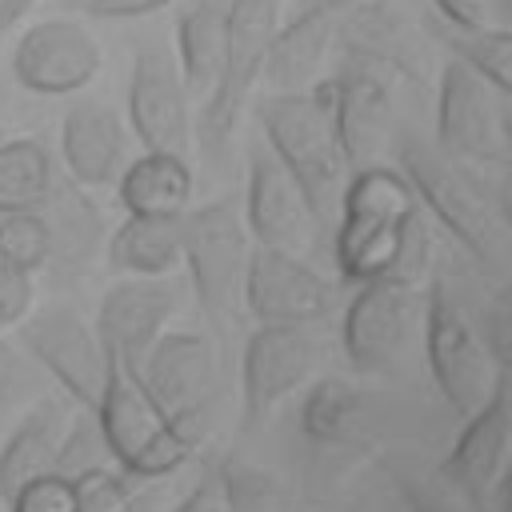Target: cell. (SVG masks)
<instances>
[{
	"mask_svg": "<svg viewBox=\"0 0 512 512\" xmlns=\"http://www.w3.org/2000/svg\"><path fill=\"white\" fill-rule=\"evenodd\" d=\"M396 172L408 180L416 204L452 236V244L480 268V272H504L508 260V208L504 188L484 184L480 176L452 164L428 136L420 132H396L392 140Z\"/></svg>",
	"mask_w": 512,
	"mask_h": 512,
	"instance_id": "1",
	"label": "cell"
},
{
	"mask_svg": "<svg viewBox=\"0 0 512 512\" xmlns=\"http://www.w3.org/2000/svg\"><path fill=\"white\" fill-rule=\"evenodd\" d=\"M336 216V268L348 284H368L396 272L420 204L396 168L372 164L348 176Z\"/></svg>",
	"mask_w": 512,
	"mask_h": 512,
	"instance_id": "2",
	"label": "cell"
},
{
	"mask_svg": "<svg viewBox=\"0 0 512 512\" xmlns=\"http://www.w3.org/2000/svg\"><path fill=\"white\" fill-rule=\"evenodd\" d=\"M260 120V144L272 152V160L292 176L300 188L308 212L320 220L336 216L340 192L348 184V164L340 156L328 108L312 88L304 92H268L256 100Z\"/></svg>",
	"mask_w": 512,
	"mask_h": 512,
	"instance_id": "3",
	"label": "cell"
},
{
	"mask_svg": "<svg viewBox=\"0 0 512 512\" xmlns=\"http://www.w3.org/2000/svg\"><path fill=\"white\" fill-rule=\"evenodd\" d=\"M248 232L240 220V200L220 196L208 204H196L180 216V264H188L192 296L212 328L216 340L228 344V336L240 324V288H244V264H248Z\"/></svg>",
	"mask_w": 512,
	"mask_h": 512,
	"instance_id": "4",
	"label": "cell"
},
{
	"mask_svg": "<svg viewBox=\"0 0 512 512\" xmlns=\"http://www.w3.org/2000/svg\"><path fill=\"white\" fill-rule=\"evenodd\" d=\"M420 340H424V364L432 372V384L460 420L480 412L488 404V396L496 392V384L508 376L492 360V352H488L480 328L472 324L468 308L460 304L448 272H436L424 292Z\"/></svg>",
	"mask_w": 512,
	"mask_h": 512,
	"instance_id": "5",
	"label": "cell"
},
{
	"mask_svg": "<svg viewBox=\"0 0 512 512\" xmlns=\"http://www.w3.org/2000/svg\"><path fill=\"white\" fill-rule=\"evenodd\" d=\"M508 128H512L508 96L496 92L472 68L444 60V68L436 76V136H432V144L464 172L480 176L492 188H504V172H508V156H512Z\"/></svg>",
	"mask_w": 512,
	"mask_h": 512,
	"instance_id": "6",
	"label": "cell"
},
{
	"mask_svg": "<svg viewBox=\"0 0 512 512\" xmlns=\"http://www.w3.org/2000/svg\"><path fill=\"white\" fill-rule=\"evenodd\" d=\"M280 24V0H232L228 8V40L220 56V72L204 96V108L192 124L200 156L220 168L232 148V132L252 100V88L264 68L268 40Z\"/></svg>",
	"mask_w": 512,
	"mask_h": 512,
	"instance_id": "7",
	"label": "cell"
},
{
	"mask_svg": "<svg viewBox=\"0 0 512 512\" xmlns=\"http://www.w3.org/2000/svg\"><path fill=\"white\" fill-rule=\"evenodd\" d=\"M328 56L336 68L376 72L392 88L408 84L424 92L432 80V40L400 0H352L340 8Z\"/></svg>",
	"mask_w": 512,
	"mask_h": 512,
	"instance_id": "8",
	"label": "cell"
},
{
	"mask_svg": "<svg viewBox=\"0 0 512 512\" xmlns=\"http://www.w3.org/2000/svg\"><path fill=\"white\" fill-rule=\"evenodd\" d=\"M424 296L412 280L400 276H376L368 284H356V296L344 308L340 320V344L348 364L360 376H392L420 328Z\"/></svg>",
	"mask_w": 512,
	"mask_h": 512,
	"instance_id": "9",
	"label": "cell"
},
{
	"mask_svg": "<svg viewBox=\"0 0 512 512\" xmlns=\"http://www.w3.org/2000/svg\"><path fill=\"white\" fill-rule=\"evenodd\" d=\"M20 340H24L28 360L44 368L84 412L96 408L104 372H108V352L92 320H84L72 304L52 300V304L32 308L20 320Z\"/></svg>",
	"mask_w": 512,
	"mask_h": 512,
	"instance_id": "10",
	"label": "cell"
},
{
	"mask_svg": "<svg viewBox=\"0 0 512 512\" xmlns=\"http://www.w3.org/2000/svg\"><path fill=\"white\" fill-rule=\"evenodd\" d=\"M324 356L316 328H256L240 352V428L260 432L272 412L312 380Z\"/></svg>",
	"mask_w": 512,
	"mask_h": 512,
	"instance_id": "11",
	"label": "cell"
},
{
	"mask_svg": "<svg viewBox=\"0 0 512 512\" xmlns=\"http://www.w3.org/2000/svg\"><path fill=\"white\" fill-rule=\"evenodd\" d=\"M240 308L256 320V328H316L336 308V284L304 256L252 248Z\"/></svg>",
	"mask_w": 512,
	"mask_h": 512,
	"instance_id": "12",
	"label": "cell"
},
{
	"mask_svg": "<svg viewBox=\"0 0 512 512\" xmlns=\"http://www.w3.org/2000/svg\"><path fill=\"white\" fill-rule=\"evenodd\" d=\"M128 128L144 152L184 156L192 148V112L176 72V60L164 44L140 40L128 72Z\"/></svg>",
	"mask_w": 512,
	"mask_h": 512,
	"instance_id": "13",
	"label": "cell"
},
{
	"mask_svg": "<svg viewBox=\"0 0 512 512\" xmlns=\"http://www.w3.org/2000/svg\"><path fill=\"white\" fill-rule=\"evenodd\" d=\"M312 92L328 108L348 176L384 164V148L392 144V84L364 68H332Z\"/></svg>",
	"mask_w": 512,
	"mask_h": 512,
	"instance_id": "14",
	"label": "cell"
},
{
	"mask_svg": "<svg viewBox=\"0 0 512 512\" xmlns=\"http://www.w3.org/2000/svg\"><path fill=\"white\" fill-rule=\"evenodd\" d=\"M512 448V412H508V376L496 384L488 404L472 412L440 464V480L468 512H488L492 496L504 492V468Z\"/></svg>",
	"mask_w": 512,
	"mask_h": 512,
	"instance_id": "15",
	"label": "cell"
},
{
	"mask_svg": "<svg viewBox=\"0 0 512 512\" xmlns=\"http://www.w3.org/2000/svg\"><path fill=\"white\" fill-rule=\"evenodd\" d=\"M100 40L76 20H40L12 44V76L36 96L84 92L100 72Z\"/></svg>",
	"mask_w": 512,
	"mask_h": 512,
	"instance_id": "16",
	"label": "cell"
},
{
	"mask_svg": "<svg viewBox=\"0 0 512 512\" xmlns=\"http://www.w3.org/2000/svg\"><path fill=\"white\" fill-rule=\"evenodd\" d=\"M240 220H244L248 240L268 252L304 256V248L312 240L316 216L308 212L300 188L272 160V152L264 144H252V152H248V188L240 200Z\"/></svg>",
	"mask_w": 512,
	"mask_h": 512,
	"instance_id": "17",
	"label": "cell"
},
{
	"mask_svg": "<svg viewBox=\"0 0 512 512\" xmlns=\"http://www.w3.org/2000/svg\"><path fill=\"white\" fill-rule=\"evenodd\" d=\"M176 312V288L168 280H116L96 308V336L108 356L128 372H140L148 348L168 332Z\"/></svg>",
	"mask_w": 512,
	"mask_h": 512,
	"instance_id": "18",
	"label": "cell"
},
{
	"mask_svg": "<svg viewBox=\"0 0 512 512\" xmlns=\"http://www.w3.org/2000/svg\"><path fill=\"white\" fill-rule=\"evenodd\" d=\"M72 416L56 396H36L8 428L0 444V504L8 508L28 484L60 476V456Z\"/></svg>",
	"mask_w": 512,
	"mask_h": 512,
	"instance_id": "19",
	"label": "cell"
},
{
	"mask_svg": "<svg viewBox=\"0 0 512 512\" xmlns=\"http://www.w3.org/2000/svg\"><path fill=\"white\" fill-rule=\"evenodd\" d=\"M140 384L160 408V416L184 412L192 404L212 400L216 384V344L204 332H164L144 364H140Z\"/></svg>",
	"mask_w": 512,
	"mask_h": 512,
	"instance_id": "20",
	"label": "cell"
},
{
	"mask_svg": "<svg viewBox=\"0 0 512 512\" xmlns=\"http://www.w3.org/2000/svg\"><path fill=\"white\" fill-rule=\"evenodd\" d=\"M60 160L64 176L88 192L116 184L128 164L124 120L100 100H76L60 120Z\"/></svg>",
	"mask_w": 512,
	"mask_h": 512,
	"instance_id": "21",
	"label": "cell"
},
{
	"mask_svg": "<svg viewBox=\"0 0 512 512\" xmlns=\"http://www.w3.org/2000/svg\"><path fill=\"white\" fill-rule=\"evenodd\" d=\"M92 420L100 428L104 452L116 460L120 472H128V464L148 448V440L164 424V416L152 404V396L144 392L140 376L128 372L116 356H108V372H104V388L92 408Z\"/></svg>",
	"mask_w": 512,
	"mask_h": 512,
	"instance_id": "22",
	"label": "cell"
},
{
	"mask_svg": "<svg viewBox=\"0 0 512 512\" xmlns=\"http://www.w3.org/2000/svg\"><path fill=\"white\" fill-rule=\"evenodd\" d=\"M340 8H296L284 24H276L260 80L272 92H304L320 76V64L332 52V32H336Z\"/></svg>",
	"mask_w": 512,
	"mask_h": 512,
	"instance_id": "23",
	"label": "cell"
},
{
	"mask_svg": "<svg viewBox=\"0 0 512 512\" xmlns=\"http://www.w3.org/2000/svg\"><path fill=\"white\" fill-rule=\"evenodd\" d=\"M36 216L48 228V244H52L48 264L80 268L96 256V248L104 240V212L88 188L72 184L68 176H52V188H48L44 204L36 208Z\"/></svg>",
	"mask_w": 512,
	"mask_h": 512,
	"instance_id": "24",
	"label": "cell"
},
{
	"mask_svg": "<svg viewBox=\"0 0 512 512\" xmlns=\"http://www.w3.org/2000/svg\"><path fill=\"white\" fill-rule=\"evenodd\" d=\"M232 0H184L176 12V72L188 100H204L224 56Z\"/></svg>",
	"mask_w": 512,
	"mask_h": 512,
	"instance_id": "25",
	"label": "cell"
},
{
	"mask_svg": "<svg viewBox=\"0 0 512 512\" xmlns=\"http://www.w3.org/2000/svg\"><path fill=\"white\" fill-rule=\"evenodd\" d=\"M116 200L128 216H184L192 204V168L184 156L140 152L124 164Z\"/></svg>",
	"mask_w": 512,
	"mask_h": 512,
	"instance_id": "26",
	"label": "cell"
},
{
	"mask_svg": "<svg viewBox=\"0 0 512 512\" xmlns=\"http://www.w3.org/2000/svg\"><path fill=\"white\" fill-rule=\"evenodd\" d=\"M108 268L120 280H164L180 268V216H124L108 236Z\"/></svg>",
	"mask_w": 512,
	"mask_h": 512,
	"instance_id": "27",
	"label": "cell"
},
{
	"mask_svg": "<svg viewBox=\"0 0 512 512\" xmlns=\"http://www.w3.org/2000/svg\"><path fill=\"white\" fill-rule=\"evenodd\" d=\"M424 36L448 48V60L472 68L476 76H484L496 92H512V40H508V24H492L480 32H464V28H448L444 20H436L432 12H424Z\"/></svg>",
	"mask_w": 512,
	"mask_h": 512,
	"instance_id": "28",
	"label": "cell"
},
{
	"mask_svg": "<svg viewBox=\"0 0 512 512\" xmlns=\"http://www.w3.org/2000/svg\"><path fill=\"white\" fill-rule=\"evenodd\" d=\"M208 428H212V400L164 416L160 432H156V436L148 440V448L128 464L124 476H128L132 484H136V480H164V476H172V472H176L180 464H188L192 452L208 440Z\"/></svg>",
	"mask_w": 512,
	"mask_h": 512,
	"instance_id": "29",
	"label": "cell"
},
{
	"mask_svg": "<svg viewBox=\"0 0 512 512\" xmlns=\"http://www.w3.org/2000/svg\"><path fill=\"white\" fill-rule=\"evenodd\" d=\"M364 424V392L340 376L312 380L300 404V428L312 444H348Z\"/></svg>",
	"mask_w": 512,
	"mask_h": 512,
	"instance_id": "30",
	"label": "cell"
},
{
	"mask_svg": "<svg viewBox=\"0 0 512 512\" xmlns=\"http://www.w3.org/2000/svg\"><path fill=\"white\" fill-rule=\"evenodd\" d=\"M52 156L40 140H4L0 144V216L36 212L52 188Z\"/></svg>",
	"mask_w": 512,
	"mask_h": 512,
	"instance_id": "31",
	"label": "cell"
},
{
	"mask_svg": "<svg viewBox=\"0 0 512 512\" xmlns=\"http://www.w3.org/2000/svg\"><path fill=\"white\" fill-rule=\"evenodd\" d=\"M48 228L36 212H12L0 216V268L20 272V276H36L40 268H48Z\"/></svg>",
	"mask_w": 512,
	"mask_h": 512,
	"instance_id": "32",
	"label": "cell"
},
{
	"mask_svg": "<svg viewBox=\"0 0 512 512\" xmlns=\"http://www.w3.org/2000/svg\"><path fill=\"white\" fill-rule=\"evenodd\" d=\"M72 488V512H128L132 508V480L120 468H84L64 476Z\"/></svg>",
	"mask_w": 512,
	"mask_h": 512,
	"instance_id": "33",
	"label": "cell"
},
{
	"mask_svg": "<svg viewBox=\"0 0 512 512\" xmlns=\"http://www.w3.org/2000/svg\"><path fill=\"white\" fill-rule=\"evenodd\" d=\"M36 396V368L24 352H16L0 336V432L12 428V420L32 404Z\"/></svg>",
	"mask_w": 512,
	"mask_h": 512,
	"instance_id": "34",
	"label": "cell"
},
{
	"mask_svg": "<svg viewBox=\"0 0 512 512\" xmlns=\"http://www.w3.org/2000/svg\"><path fill=\"white\" fill-rule=\"evenodd\" d=\"M500 8V0H432V16L444 20L448 28H464V32H480L500 24L492 12Z\"/></svg>",
	"mask_w": 512,
	"mask_h": 512,
	"instance_id": "35",
	"label": "cell"
},
{
	"mask_svg": "<svg viewBox=\"0 0 512 512\" xmlns=\"http://www.w3.org/2000/svg\"><path fill=\"white\" fill-rule=\"evenodd\" d=\"M8 512H72V488L64 476H44L36 484H28Z\"/></svg>",
	"mask_w": 512,
	"mask_h": 512,
	"instance_id": "36",
	"label": "cell"
},
{
	"mask_svg": "<svg viewBox=\"0 0 512 512\" xmlns=\"http://www.w3.org/2000/svg\"><path fill=\"white\" fill-rule=\"evenodd\" d=\"M172 512H232V484L224 468H208L196 488L172 508Z\"/></svg>",
	"mask_w": 512,
	"mask_h": 512,
	"instance_id": "37",
	"label": "cell"
},
{
	"mask_svg": "<svg viewBox=\"0 0 512 512\" xmlns=\"http://www.w3.org/2000/svg\"><path fill=\"white\" fill-rule=\"evenodd\" d=\"M32 300H36L32 276H20V272L0 268V332L4 328H16L32 312Z\"/></svg>",
	"mask_w": 512,
	"mask_h": 512,
	"instance_id": "38",
	"label": "cell"
},
{
	"mask_svg": "<svg viewBox=\"0 0 512 512\" xmlns=\"http://www.w3.org/2000/svg\"><path fill=\"white\" fill-rule=\"evenodd\" d=\"M396 484H400V496H404V504H408L412 512H468L456 496H448V492L436 488V484H420V480H412V476H404V472H396Z\"/></svg>",
	"mask_w": 512,
	"mask_h": 512,
	"instance_id": "39",
	"label": "cell"
},
{
	"mask_svg": "<svg viewBox=\"0 0 512 512\" xmlns=\"http://www.w3.org/2000/svg\"><path fill=\"white\" fill-rule=\"evenodd\" d=\"M168 4L172 0H104V4H80V8L100 16V20H140V16H152Z\"/></svg>",
	"mask_w": 512,
	"mask_h": 512,
	"instance_id": "40",
	"label": "cell"
},
{
	"mask_svg": "<svg viewBox=\"0 0 512 512\" xmlns=\"http://www.w3.org/2000/svg\"><path fill=\"white\" fill-rule=\"evenodd\" d=\"M36 4H40V0H0V44L8 40V32H12Z\"/></svg>",
	"mask_w": 512,
	"mask_h": 512,
	"instance_id": "41",
	"label": "cell"
},
{
	"mask_svg": "<svg viewBox=\"0 0 512 512\" xmlns=\"http://www.w3.org/2000/svg\"><path fill=\"white\" fill-rule=\"evenodd\" d=\"M352 0H296V8H348Z\"/></svg>",
	"mask_w": 512,
	"mask_h": 512,
	"instance_id": "42",
	"label": "cell"
},
{
	"mask_svg": "<svg viewBox=\"0 0 512 512\" xmlns=\"http://www.w3.org/2000/svg\"><path fill=\"white\" fill-rule=\"evenodd\" d=\"M128 512H152V500H148V496H136V500H132V508H128Z\"/></svg>",
	"mask_w": 512,
	"mask_h": 512,
	"instance_id": "43",
	"label": "cell"
},
{
	"mask_svg": "<svg viewBox=\"0 0 512 512\" xmlns=\"http://www.w3.org/2000/svg\"><path fill=\"white\" fill-rule=\"evenodd\" d=\"M80 4H104V0H80Z\"/></svg>",
	"mask_w": 512,
	"mask_h": 512,
	"instance_id": "44",
	"label": "cell"
},
{
	"mask_svg": "<svg viewBox=\"0 0 512 512\" xmlns=\"http://www.w3.org/2000/svg\"><path fill=\"white\" fill-rule=\"evenodd\" d=\"M0 144H4V124H0Z\"/></svg>",
	"mask_w": 512,
	"mask_h": 512,
	"instance_id": "45",
	"label": "cell"
}]
</instances>
